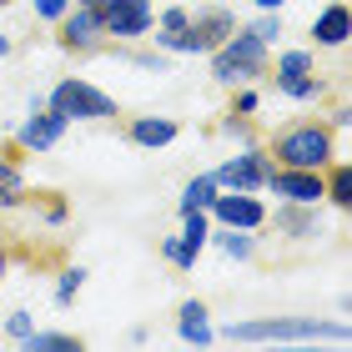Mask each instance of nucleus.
<instances>
[{
  "label": "nucleus",
  "instance_id": "1",
  "mask_svg": "<svg viewBox=\"0 0 352 352\" xmlns=\"http://www.w3.org/2000/svg\"><path fill=\"white\" fill-rule=\"evenodd\" d=\"M267 156L277 166H302V171H327L338 162V131L327 121H292L267 141Z\"/></svg>",
  "mask_w": 352,
  "mask_h": 352
},
{
  "label": "nucleus",
  "instance_id": "2",
  "mask_svg": "<svg viewBox=\"0 0 352 352\" xmlns=\"http://www.w3.org/2000/svg\"><path fill=\"white\" fill-rule=\"evenodd\" d=\"M347 342L352 327L347 322H317V317H247V322H227L221 327V342Z\"/></svg>",
  "mask_w": 352,
  "mask_h": 352
},
{
  "label": "nucleus",
  "instance_id": "3",
  "mask_svg": "<svg viewBox=\"0 0 352 352\" xmlns=\"http://www.w3.org/2000/svg\"><path fill=\"white\" fill-rule=\"evenodd\" d=\"M267 71H272L267 45L252 36V30H242V25L212 51V81L217 86H247V81H257V76H267Z\"/></svg>",
  "mask_w": 352,
  "mask_h": 352
},
{
  "label": "nucleus",
  "instance_id": "4",
  "mask_svg": "<svg viewBox=\"0 0 352 352\" xmlns=\"http://www.w3.org/2000/svg\"><path fill=\"white\" fill-rule=\"evenodd\" d=\"M236 30V15L227 6H212V10H197L186 21V30H156V51H166V56H212L221 41H227Z\"/></svg>",
  "mask_w": 352,
  "mask_h": 352
},
{
  "label": "nucleus",
  "instance_id": "5",
  "mask_svg": "<svg viewBox=\"0 0 352 352\" xmlns=\"http://www.w3.org/2000/svg\"><path fill=\"white\" fill-rule=\"evenodd\" d=\"M45 106L60 111L66 121H111V116H121L116 101H111L101 86L81 81V76H66V81H56V91L45 96Z\"/></svg>",
  "mask_w": 352,
  "mask_h": 352
},
{
  "label": "nucleus",
  "instance_id": "6",
  "mask_svg": "<svg viewBox=\"0 0 352 352\" xmlns=\"http://www.w3.org/2000/svg\"><path fill=\"white\" fill-rule=\"evenodd\" d=\"M272 156H267V146H257V141H247L236 156H227L212 176H217V186L221 191H267V176H272Z\"/></svg>",
  "mask_w": 352,
  "mask_h": 352
},
{
  "label": "nucleus",
  "instance_id": "7",
  "mask_svg": "<svg viewBox=\"0 0 352 352\" xmlns=\"http://www.w3.org/2000/svg\"><path fill=\"white\" fill-rule=\"evenodd\" d=\"M212 227H236V232H262L267 227V206L257 191H217L206 206Z\"/></svg>",
  "mask_w": 352,
  "mask_h": 352
},
{
  "label": "nucleus",
  "instance_id": "8",
  "mask_svg": "<svg viewBox=\"0 0 352 352\" xmlns=\"http://www.w3.org/2000/svg\"><path fill=\"white\" fill-rule=\"evenodd\" d=\"M56 41H60V51H76V56L101 51V41H106V21H101V10H91V6H71V10L56 21Z\"/></svg>",
  "mask_w": 352,
  "mask_h": 352
},
{
  "label": "nucleus",
  "instance_id": "9",
  "mask_svg": "<svg viewBox=\"0 0 352 352\" xmlns=\"http://www.w3.org/2000/svg\"><path fill=\"white\" fill-rule=\"evenodd\" d=\"M206 242H212V217H206V212H182V236H166V242H162V257H166L171 267L191 272Z\"/></svg>",
  "mask_w": 352,
  "mask_h": 352
},
{
  "label": "nucleus",
  "instance_id": "10",
  "mask_svg": "<svg viewBox=\"0 0 352 352\" xmlns=\"http://www.w3.org/2000/svg\"><path fill=\"white\" fill-rule=\"evenodd\" d=\"M101 21H106V41H141L156 25V10L151 0H106Z\"/></svg>",
  "mask_w": 352,
  "mask_h": 352
},
{
  "label": "nucleus",
  "instance_id": "11",
  "mask_svg": "<svg viewBox=\"0 0 352 352\" xmlns=\"http://www.w3.org/2000/svg\"><path fill=\"white\" fill-rule=\"evenodd\" d=\"M66 116H60V111H51V106H30V116L15 126V151H51L60 136H66Z\"/></svg>",
  "mask_w": 352,
  "mask_h": 352
},
{
  "label": "nucleus",
  "instance_id": "12",
  "mask_svg": "<svg viewBox=\"0 0 352 352\" xmlns=\"http://www.w3.org/2000/svg\"><path fill=\"white\" fill-rule=\"evenodd\" d=\"M267 227L287 236V242H312V236H322V217H317V206H302V201H282L277 217L267 212Z\"/></svg>",
  "mask_w": 352,
  "mask_h": 352
},
{
  "label": "nucleus",
  "instance_id": "13",
  "mask_svg": "<svg viewBox=\"0 0 352 352\" xmlns=\"http://www.w3.org/2000/svg\"><path fill=\"white\" fill-rule=\"evenodd\" d=\"M347 36H352V15H347L342 0H332V6H322L312 15V41L322 45V51H342Z\"/></svg>",
  "mask_w": 352,
  "mask_h": 352
},
{
  "label": "nucleus",
  "instance_id": "14",
  "mask_svg": "<svg viewBox=\"0 0 352 352\" xmlns=\"http://www.w3.org/2000/svg\"><path fill=\"white\" fill-rule=\"evenodd\" d=\"M176 136H182L176 116H131V121H126V141H131V146H146V151L171 146Z\"/></svg>",
  "mask_w": 352,
  "mask_h": 352
},
{
  "label": "nucleus",
  "instance_id": "15",
  "mask_svg": "<svg viewBox=\"0 0 352 352\" xmlns=\"http://www.w3.org/2000/svg\"><path fill=\"white\" fill-rule=\"evenodd\" d=\"M176 332H182V342H191V347H206L217 338L212 332V312H206V302H182V312H176Z\"/></svg>",
  "mask_w": 352,
  "mask_h": 352
},
{
  "label": "nucleus",
  "instance_id": "16",
  "mask_svg": "<svg viewBox=\"0 0 352 352\" xmlns=\"http://www.w3.org/2000/svg\"><path fill=\"white\" fill-rule=\"evenodd\" d=\"M322 201H332L338 212H347V206H352V166L342 162V156L322 171Z\"/></svg>",
  "mask_w": 352,
  "mask_h": 352
},
{
  "label": "nucleus",
  "instance_id": "17",
  "mask_svg": "<svg viewBox=\"0 0 352 352\" xmlns=\"http://www.w3.org/2000/svg\"><path fill=\"white\" fill-rule=\"evenodd\" d=\"M30 197V186H25V171L15 156H0V212H10V206H21Z\"/></svg>",
  "mask_w": 352,
  "mask_h": 352
},
{
  "label": "nucleus",
  "instance_id": "18",
  "mask_svg": "<svg viewBox=\"0 0 352 352\" xmlns=\"http://www.w3.org/2000/svg\"><path fill=\"white\" fill-rule=\"evenodd\" d=\"M212 242L227 252L232 262H252L257 257V236L252 232H236V227H212Z\"/></svg>",
  "mask_w": 352,
  "mask_h": 352
},
{
  "label": "nucleus",
  "instance_id": "19",
  "mask_svg": "<svg viewBox=\"0 0 352 352\" xmlns=\"http://www.w3.org/2000/svg\"><path fill=\"white\" fill-rule=\"evenodd\" d=\"M277 91L287 96V101H322V96H327V81H322L317 71H307V76H282Z\"/></svg>",
  "mask_w": 352,
  "mask_h": 352
},
{
  "label": "nucleus",
  "instance_id": "20",
  "mask_svg": "<svg viewBox=\"0 0 352 352\" xmlns=\"http://www.w3.org/2000/svg\"><path fill=\"white\" fill-rule=\"evenodd\" d=\"M217 176L212 171H201V176H191V182L182 186V212H206L212 206V197H217Z\"/></svg>",
  "mask_w": 352,
  "mask_h": 352
},
{
  "label": "nucleus",
  "instance_id": "21",
  "mask_svg": "<svg viewBox=\"0 0 352 352\" xmlns=\"http://www.w3.org/2000/svg\"><path fill=\"white\" fill-rule=\"evenodd\" d=\"M21 347H30V352H76V347H81V338H71V332H41V327H36Z\"/></svg>",
  "mask_w": 352,
  "mask_h": 352
},
{
  "label": "nucleus",
  "instance_id": "22",
  "mask_svg": "<svg viewBox=\"0 0 352 352\" xmlns=\"http://www.w3.org/2000/svg\"><path fill=\"white\" fill-rule=\"evenodd\" d=\"M307 71H317V56H312V51H282V56H277V76H272V81H282V76H307Z\"/></svg>",
  "mask_w": 352,
  "mask_h": 352
},
{
  "label": "nucleus",
  "instance_id": "23",
  "mask_svg": "<svg viewBox=\"0 0 352 352\" xmlns=\"http://www.w3.org/2000/svg\"><path fill=\"white\" fill-rule=\"evenodd\" d=\"M81 287H86V267H66V272H60V282H56V307H71Z\"/></svg>",
  "mask_w": 352,
  "mask_h": 352
},
{
  "label": "nucleus",
  "instance_id": "24",
  "mask_svg": "<svg viewBox=\"0 0 352 352\" xmlns=\"http://www.w3.org/2000/svg\"><path fill=\"white\" fill-rule=\"evenodd\" d=\"M247 30H252V36H257L262 45H272V41L282 36V10H262V15H257V21H252Z\"/></svg>",
  "mask_w": 352,
  "mask_h": 352
},
{
  "label": "nucleus",
  "instance_id": "25",
  "mask_svg": "<svg viewBox=\"0 0 352 352\" xmlns=\"http://www.w3.org/2000/svg\"><path fill=\"white\" fill-rule=\"evenodd\" d=\"M217 131L227 136V141H242V146H247V141H252V116H236V111H227Z\"/></svg>",
  "mask_w": 352,
  "mask_h": 352
},
{
  "label": "nucleus",
  "instance_id": "26",
  "mask_svg": "<svg viewBox=\"0 0 352 352\" xmlns=\"http://www.w3.org/2000/svg\"><path fill=\"white\" fill-rule=\"evenodd\" d=\"M66 217H71V206L60 201L56 191H45V197H41V221H45V227H60Z\"/></svg>",
  "mask_w": 352,
  "mask_h": 352
},
{
  "label": "nucleus",
  "instance_id": "27",
  "mask_svg": "<svg viewBox=\"0 0 352 352\" xmlns=\"http://www.w3.org/2000/svg\"><path fill=\"white\" fill-rule=\"evenodd\" d=\"M6 332H10V338H15V342H25V338H30V332H36V317H30L25 307H15V312L6 317Z\"/></svg>",
  "mask_w": 352,
  "mask_h": 352
},
{
  "label": "nucleus",
  "instance_id": "28",
  "mask_svg": "<svg viewBox=\"0 0 352 352\" xmlns=\"http://www.w3.org/2000/svg\"><path fill=\"white\" fill-rule=\"evenodd\" d=\"M236 96H232V111L236 116H257V106H262V96L252 91V86H232Z\"/></svg>",
  "mask_w": 352,
  "mask_h": 352
},
{
  "label": "nucleus",
  "instance_id": "29",
  "mask_svg": "<svg viewBox=\"0 0 352 352\" xmlns=\"http://www.w3.org/2000/svg\"><path fill=\"white\" fill-rule=\"evenodd\" d=\"M30 6H36V15H41V21H60V15H66L71 10V0H30Z\"/></svg>",
  "mask_w": 352,
  "mask_h": 352
},
{
  "label": "nucleus",
  "instance_id": "30",
  "mask_svg": "<svg viewBox=\"0 0 352 352\" xmlns=\"http://www.w3.org/2000/svg\"><path fill=\"white\" fill-rule=\"evenodd\" d=\"M186 21H191V10H182V6L162 10V30H166V36H171V30H186Z\"/></svg>",
  "mask_w": 352,
  "mask_h": 352
},
{
  "label": "nucleus",
  "instance_id": "31",
  "mask_svg": "<svg viewBox=\"0 0 352 352\" xmlns=\"http://www.w3.org/2000/svg\"><path fill=\"white\" fill-rule=\"evenodd\" d=\"M136 66H146V71H162V66H166V60H162V56H156V51H141V56H136Z\"/></svg>",
  "mask_w": 352,
  "mask_h": 352
},
{
  "label": "nucleus",
  "instance_id": "32",
  "mask_svg": "<svg viewBox=\"0 0 352 352\" xmlns=\"http://www.w3.org/2000/svg\"><path fill=\"white\" fill-rule=\"evenodd\" d=\"M347 121H352V111H347V106H338V111H332V121H327V126H332V131H347Z\"/></svg>",
  "mask_w": 352,
  "mask_h": 352
},
{
  "label": "nucleus",
  "instance_id": "33",
  "mask_svg": "<svg viewBox=\"0 0 352 352\" xmlns=\"http://www.w3.org/2000/svg\"><path fill=\"white\" fill-rule=\"evenodd\" d=\"M252 6H257V10H282L287 0H252Z\"/></svg>",
  "mask_w": 352,
  "mask_h": 352
},
{
  "label": "nucleus",
  "instance_id": "34",
  "mask_svg": "<svg viewBox=\"0 0 352 352\" xmlns=\"http://www.w3.org/2000/svg\"><path fill=\"white\" fill-rule=\"evenodd\" d=\"M6 267H10V252H6V242H0V277H6Z\"/></svg>",
  "mask_w": 352,
  "mask_h": 352
},
{
  "label": "nucleus",
  "instance_id": "35",
  "mask_svg": "<svg viewBox=\"0 0 352 352\" xmlns=\"http://www.w3.org/2000/svg\"><path fill=\"white\" fill-rule=\"evenodd\" d=\"M71 6H91V10H101V6H106V0H71Z\"/></svg>",
  "mask_w": 352,
  "mask_h": 352
},
{
  "label": "nucleus",
  "instance_id": "36",
  "mask_svg": "<svg viewBox=\"0 0 352 352\" xmlns=\"http://www.w3.org/2000/svg\"><path fill=\"white\" fill-rule=\"evenodd\" d=\"M10 56V36H0V60H6Z\"/></svg>",
  "mask_w": 352,
  "mask_h": 352
},
{
  "label": "nucleus",
  "instance_id": "37",
  "mask_svg": "<svg viewBox=\"0 0 352 352\" xmlns=\"http://www.w3.org/2000/svg\"><path fill=\"white\" fill-rule=\"evenodd\" d=\"M0 6H10V0H0Z\"/></svg>",
  "mask_w": 352,
  "mask_h": 352
}]
</instances>
